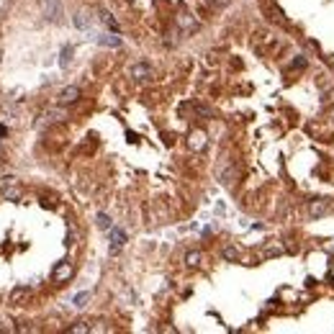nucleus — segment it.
<instances>
[{"instance_id":"1a4fd4ad","label":"nucleus","mask_w":334,"mask_h":334,"mask_svg":"<svg viewBox=\"0 0 334 334\" xmlns=\"http://www.w3.org/2000/svg\"><path fill=\"white\" fill-rule=\"evenodd\" d=\"M98 13H100V21H103V24H106L111 31H116V33H119V24H116V18H113V16L108 13V10H106V8H100Z\"/></svg>"},{"instance_id":"aec40b11","label":"nucleus","mask_w":334,"mask_h":334,"mask_svg":"<svg viewBox=\"0 0 334 334\" xmlns=\"http://www.w3.org/2000/svg\"><path fill=\"white\" fill-rule=\"evenodd\" d=\"M3 195H5V198H10V201H18V198H21V190H18V188H5Z\"/></svg>"},{"instance_id":"f03ea898","label":"nucleus","mask_w":334,"mask_h":334,"mask_svg":"<svg viewBox=\"0 0 334 334\" xmlns=\"http://www.w3.org/2000/svg\"><path fill=\"white\" fill-rule=\"evenodd\" d=\"M129 77L136 80V83H147V80L152 77V67L144 64V62H136V64L129 67Z\"/></svg>"},{"instance_id":"0eeeda50","label":"nucleus","mask_w":334,"mask_h":334,"mask_svg":"<svg viewBox=\"0 0 334 334\" xmlns=\"http://www.w3.org/2000/svg\"><path fill=\"white\" fill-rule=\"evenodd\" d=\"M329 209V201L327 198H316V201H308V216L311 218H319V216H324Z\"/></svg>"},{"instance_id":"dca6fc26","label":"nucleus","mask_w":334,"mask_h":334,"mask_svg":"<svg viewBox=\"0 0 334 334\" xmlns=\"http://www.w3.org/2000/svg\"><path fill=\"white\" fill-rule=\"evenodd\" d=\"M75 26H77V29H90L88 13H77V16H75Z\"/></svg>"},{"instance_id":"412c9836","label":"nucleus","mask_w":334,"mask_h":334,"mask_svg":"<svg viewBox=\"0 0 334 334\" xmlns=\"http://www.w3.org/2000/svg\"><path fill=\"white\" fill-rule=\"evenodd\" d=\"M229 3H232V0H211V5H213V8H226Z\"/></svg>"},{"instance_id":"2eb2a0df","label":"nucleus","mask_w":334,"mask_h":334,"mask_svg":"<svg viewBox=\"0 0 334 334\" xmlns=\"http://www.w3.org/2000/svg\"><path fill=\"white\" fill-rule=\"evenodd\" d=\"M47 18H52V21L60 18V0H52V3H49V8H47Z\"/></svg>"},{"instance_id":"7ed1b4c3","label":"nucleus","mask_w":334,"mask_h":334,"mask_svg":"<svg viewBox=\"0 0 334 334\" xmlns=\"http://www.w3.org/2000/svg\"><path fill=\"white\" fill-rule=\"evenodd\" d=\"M80 100V88L77 85H67L60 95H57V103L60 106H70V103H77Z\"/></svg>"},{"instance_id":"f8f14e48","label":"nucleus","mask_w":334,"mask_h":334,"mask_svg":"<svg viewBox=\"0 0 334 334\" xmlns=\"http://www.w3.org/2000/svg\"><path fill=\"white\" fill-rule=\"evenodd\" d=\"M98 41L103 44V47H119L121 39L119 36H111V33H103V36H98Z\"/></svg>"},{"instance_id":"423d86ee","label":"nucleus","mask_w":334,"mask_h":334,"mask_svg":"<svg viewBox=\"0 0 334 334\" xmlns=\"http://www.w3.org/2000/svg\"><path fill=\"white\" fill-rule=\"evenodd\" d=\"M108 232H111V252L116 255V252L123 247V242H126V232H123V229H119V226H111Z\"/></svg>"},{"instance_id":"6ab92c4d","label":"nucleus","mask_w":334,"mask_h":334,"mask_svg":"<svg viewBox=\"0 0 334 334\" xmlns=\"http://www.w3.org/2000/svg\"><path fill=\"white\" fill-rule=\"evenodd\" d=\"M193 111L198 113V116H203V119H211V116H213L211 108H206V106H193Z\"/></svg>"},{"instance_id":"9d476101","label":"nucleus","mask_w":334,"mask_h":334,"mask_svg":"<svg viewBox=\"0 0 334 334\" xmlns=\"http://www.w3.org/2000/svg\"><path fill=\"white\" fill-rule=\"evenodd\" d=\"M201 262H203V255L198 249H193V252H188L185 255V265L188 268H201Z\"/></svg>"},{"instance_id":"9b49d317","label":"nucleus","mask_w":334,"mask_h":334,"mask_svg":"<svg viewBox=\"0 0 334 334\" xmlns=\"http://www.w3.org/2000/svg\"><path fill=\"white\" fill-rule=\"evenodd\" d=\"M221 255H224V260H226V262H237V260H239V249L229 244V247H224V249H221Z\"/></svg>"},{"instance_id":"20e7f679","label":"nucleus","mask_w":334,"mask_h":334,"mask_svg":"<svg viewBox=\"0 0 334 334\" xmlns=\"http://www.w3.org/2000/svg\"><path fill=\"white\" fill-rule=\"evenodd\" d=\"M206 144H209V139H206V131H201V129L190 131V136H188V147L193 149V152H203Z\"/></svg>"},{"instance_id":"f257e3e1","label":"nucleus","mask_w":334,"mask_h":334,"mask_svg":"<svg viewBox=\"0 0 334 334\" xmlns=\"http://www.w3.org/2000/svg\"><path fill=\"white\" fill-rule=\"evenodd\" d=\"M72 275H75V265L64 260V262H60V265L52 270V280H54V283H67Z\"/></svg>"},{"instance_id":"4468645a","label":"nucleus","mask_w":334,"mask_h":334,"mask_svg":"<svg viewBox=\"0 0 334 334\" xmlns=\"http://www.w3.org/2000/svg\"><path fill=\"white\" fill-rule=\"evenodd\" d=\"M70 57H72V47H64L62 54H60V67H62V70L70 67Z\"/></svg>"},{"instance_id":"a211bd4d","label":"nucleus","mask_w":334,"mask_h":334,"mask_svg":"<svg viewBox=\"0 0 334 334\" xmlns=\"http://www.w3.org/2000/svg\"><path fill=\"white\" fill-rule=\"evenodd\" d=\"M88 298H90V293H88V291H85V293H77V296H75V301H72V304H75L77 308H83V306L88 304Z\"/></svg>"},{"instance_id":"6e6552de","label":"nucleus","mask_w":334,"mask_h":334,"mask_svg":"<svg viewBox=\"0 0 334 334\" xmlns=\"http://www.w3.org/2000/svg\"><path fill=\"white\" fill-rule=\"evenodd\" d=\"M67 119H70V116H67L64 108H49L47 113H44V121H47V123H62Z\"/></svg>"},{"instance_id":"4be33fe9","label":"nucleus","mask_w":334,"mask_h":334,"mask_svg":"<svg viewBox=\"0 0 334 334\" xmlns=\"http://www.w3.org/2000/svg\"><path fill=\"white\" fill-rule=\"evenodd\" d=\"M8 134V129H5V126H0V136H5Z\"/></svg>"},{"instance_id":"ddd939ff","label":"nucleus","mask_w":334,"mask_h":334,"mask_svg":"<svg viewBox=\"0 0 334 334\" xmlns=\"http://www.w3.org/2000/svg\"><path fill=\"white\" fill-rule=\"evenodd\" d=\"M67 332H70V334H88V332H90V324H88V321H77V324H72Z\"/></svg>"},{"instance_id":"f3484780","label":"nucleus","mask_w":334,"mask_h":334,"mask_svg":"<svg viewBox=\"0 0 334 334\" xmlns=\"http://www.w3.org/2000/svg\"><path fill=\"white\" fill-rule=\"evenodd\" d=\"M95 224H98L100 229H111V218H108V213H98V216H95Z\"/></svg>"},{"instance_id":"39448f33","label":"nucleus","mask_w":334,"mask_h":334,"mask_svg":"<svg viewBox=\"0 0 334 334\" xmlns=\"http://www.w3.org/2000/svg\"><path fill=\"white\" fill-rule=\"evenodd\" d=\"M29 298H31V288H29V285H18V288H13V291H10L8 301L13 304V306H21V304H26Z\"/></svg>"}]
</instances>
